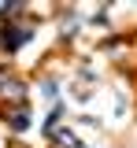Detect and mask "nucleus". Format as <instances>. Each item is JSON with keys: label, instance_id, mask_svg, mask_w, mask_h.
I'll list each match as a JSON object with an SVG mask.
<instances>
[{"label": "nucleus", "instance_id": "nucleus-1", "mask_svg": "<svg viewBox=\"0 0 137 148\" xmlns=\"http://www.w3.org/2000/svg\"><path fill=\"white\" fill-rule=\"evenodd\" d=\"M30 37H34L30 26H4V30H0V45H4L8 52H15L22 45H30Z\"/></svg>", "mask_w": 137, "mask_h": 148}, {"label": "nucleus", "instance_id": "nucleus-2", "mask_svg": "<svg viewBox=\"0 0 137 148\" xmlns=\"http://www.w3.org/2000/svg\"><path fill=\"white\" fill-rule=\"evenodd\" d=\"M11 100V104H22V96H26V89H22V82H15V78H8V74H0V100Z\"/></svg>", "mask_w": 137, "mask_h": 148}, {"label": "nucleus", "instance_id": "nucleus-3", "mask_svg": "<svg viewBox=\"0 0 137 148\" xmlns=\"http://www.w3.org/2000/svg\"><path fill=\"white\" fill-rule=\"evenodd\" d=\"M48 137H52L59 148H85V145H82V137L74 133V130H56V133H48Z\"/></svg>", "mask_w": 137, "mask_h": 148}, {"label": "nucleus", "instance_id": "nucleus-4", "mask_svg": "<svg viewBox=\"0 0 137 148\" xmlns=\"http://www.w3.org/2000/svg\"><path fill=\"white\" fill-rule=\"evenodd\" d=\"M4 119L11 122V130H26V126H30V108H19V111H8Z\"/></svg>", "mask_w": 137, "mask_h": 148}, {"label": "nucleus", "instance_id": "nucleus-5", "mask_svg": "<svg viewBox=\"0 0 137 148\" xmlns=\"http://www.w3.org/2000/svg\"><path fill=\"white\" fill-rule=\"evenodd\" d=\"M19 8H22V4H0V15H4V18H11Z\"/></svg>", "mask_w": 137, "mask_h": 148}]
</instances>
